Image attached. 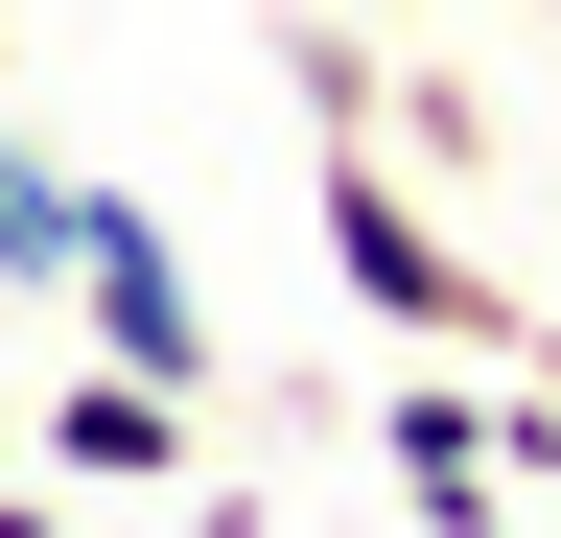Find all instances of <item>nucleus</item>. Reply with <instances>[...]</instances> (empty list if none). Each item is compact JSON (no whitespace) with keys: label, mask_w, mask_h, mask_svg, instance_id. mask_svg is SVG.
Wrapping results in <instances>:
<instances>
[{"label":"nucleus","mask_w":561,"mask_h":538,"mask_svg":"<svg viewBox=\"0 0 561 538\" xmlns=\"http://www.w3.org/2000/svg\"><path fill=\"white\" fill-rule=\"evenodd\" d=\"M305 117H328V187H305V211H328V282L375 305L398 352H515V282L375 164V71H351V24H305Z\"/></svg>","instance_id":"obj_1"},{"label":"nucleus","mask_w":561,"mask_h":538,"mask_svg":"<svg viewBox=\"0 0 561 538\" xmlns=\"http://www.w3.org/2000/svg\"><path fill=\"white\" fill-rule=\"evenodd\" d=\"M70 328H94L117 375H164V398H210V305H187V234L140 211V187H94V282H70Z\"/></svg>","instance_id":"obj_2"},{"label":"nucleus","mask_w":561,"mask_h":538,"mask_svg":"<svg viewBox=\"0 0 561 538\" xmlns=\"http://www.w3.org/2000/svg\"><path fill=\"white\" fill-rule=\"evenodd\" d=\"M375 445H398V492H421V538H515V398H468L445 352H421V375L375 398Z\"/></svg>","instance_id":"obj_3"},{"label":"nucleus","mask_w":561,"mask_h":538,"mask_svg":"<svg viewBox=\"0 0 561 538\" xmlns=\"http://www.w3.org/2000/svg\"><path fill=\"white\" fill-rule=\"evenodd\" d=\"M24 422H47V492H164V468H187V398L164 375H70V398H24Z\"/></svg>","instance_id":"obj_4"},{"label":"nucleus","mask_w":561,"mask_h":538,"mask_svg":"<svg viewBox=\"0 0 561 538\" xmlns=\"http://www.w3.org/2000/svg\"><path fill=\"white\" fill-rule=\"evenodd\" d=\"M70 282H94V187L0 117V305H70Z\"/></svg>","instance_id":"obj_5"},{"label":"nucleus","mask_w":561,"mask_h":538,"mask_svg":"<svg viewBox=\"0 0 561 538\" xmlns=\"http://www.w3.org/2000/svg\"><path fill=\"white\" fill-rule=\"evenodd\" d=\"M0 538H70V515H47V468H24V492H0Z\"/></svg>","instance_id":"obj_6"},{"label":"nucleus","mask_w":561,"mask_h":538,"mask_svg":"<svg viewBox=\"0 0 561 538\" xmlns=\"http://www.w3.org/2000/svg\"><path fill=\"white\" fill-rule=\"evenodd\" d=\"M24 468H47V422H0V492H24Z\"/></svg>","instance_id":"obj_7"},{"label":"nucleus","mask_w":561,"mask_h":538,"mask_svg":"<svg viewBox=\"0 0 561 538\" xmlns=\"http://www.w3.org/2000/svg\"><path fill=\"white\" fill-rule=\"evenodd\" d=\"M328 24H421V0H328Z\"/></svg>","instance_id":"obj_8"},{"label":"nucleus","mask_w":561,"mask_h":538,"mask_svg":"<svg viewBox=\"0 0 561 538\" xmlns=\"http://www.w3.org/2000/svg\"><path fill=\"white\" fill-rule=\"evenodd\" d=\"M0 117H24V71H0Z\"/></svg>","instance_id":"obj_9"},{"label":"nucleus","mask_w":561,"mask_h":538,"mask_svg":"<svg viewBox=\"0 0 561 538\" xmlns=\"http://www.w3.org/2000/svg\"><path fill=\"white\" fill-rule=\"evenodd\" d=\"M538 24H561V0H538Z\"/></svg>","instance_id":"obj_10"}]
</instances>
